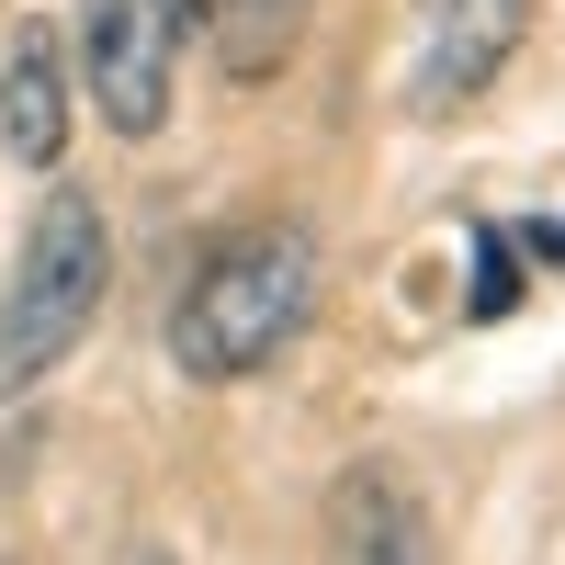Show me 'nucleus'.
Instances as JSON below:
<instances>
[{"label": "nucleus", "mask_w": 565, "mask_h": 565, "mask_svg": "<svg viewBox=\"0 0 565 565\" xmlns=\"http://www.w3.org/2000/svg\"><path fill=\"white\" fill-rule=\"evenodd\" d=\"M103 295H114V226L90 193L57 181L23 226V249H12V282H0V396H34L90 340Z\"/></svg>", "instance_id": "obj_2"}, {"label": "nucleus", "mask_w": 565, "mask_h": 565, "mask_svg": "<svg viewBox=\"0 0 565 565\" xmlns=\"http://www.w3.org/2000/svg\"><path fill=\"white\" fill-rule=\"evenodd\" d=\"M306 317H317V238L295 215L226 226L170 295V362L193 385H249L306 340Z\"/></svg>", "instance_id": "obj_1"}, {"label": "nucleus", "mask_w": 565, "mask_h": 565, "mask_svg": "<svg viewBox=\"0 0 565 565\" xmlns=\"http://www.w3.org/2000/svg\"><path fill=\"white\" fill-rule=\"evenodd\" d=\"M193 23L215 34V57L226 79H282V57H295V34H306V0H193Z\"/></svg>", "instance_id": "obj_7"}, {"label": "nucleus", "mask_w": 565, "mask_h": 565, "mask_svg": "<svg viewBox=\"0 0 565 565\" xmlns=\"http://www.w3.org/2000/svg\"><path fill=\"white\" fill-rule=\"evenodd\" d=\"M125 565H170V554H125Z\"/></svg>", "instance_id": "obj_9"}, {"label": "nucleus", "mask_w": 565, "mask_h": 565, "mask_svg": "<svg viewBox=\"0 0 565 565\" xmlns=\"http://www.w3.org/2000/svg\"><path fill=\"white\" fill-rule=\"evenodd\" d=\"M181 34H193V0H79V79H90V103H103L114 136H159L170 125Z\"/></svg>", "instance_id": "obj_3"}, {"label": "nucleus", "mask_w": 565, "mask_h": 565, "mask_svg": "<svg viewBox=\"0 0 565 565\" xmlns=\"http://www.w3.org/2000/svg\"><path fill=\"white\" fill-rule=\"evenodd\" d=\"M463 249H476V295H463V306H476V317H509V295H521V271H509V238H498V226H476Z\"/></svg>", "instance_id": "obj_8"}, {"label": "nucleus", "mask_w": 565, "mask_h": 565, "mask_svg": "<svg viewBox=\"0 0 565 565\" xmlns=\"http://www.w3.org/2000/svg\"><path fill=\"white\" fill-rule=\"evenodd\" d=\"M328 565H441V532L418 509L407 463L362 452V463L328 476Z\"/></svg>", "instance_id": "obj_5"}, {"label": "nucleus", "mask_w": 565, "mask_h": 565, "mask_svg": "<svg viewBox=\"0 0 565 565\" xmlns=\"http://www.w3.org/2000/svg\"><path fill=\"white\" fill-rule=\"evenodd\" d=\"M0 148H12V170L68 159V45H57V23H23L12 57H0Z\"/></svg>", "instance_id": "obj_6"}, {"label": "nucleus", "mask_w": 565, "mask_h": 565, "mask_svg": "<svg viewBox=\"0 0 565 565\" xmlns=\"http://www.w3.org/2000/svg\"><path fill=\"white\" fill-rule=\"evenodd\" d=\"M521 34H532V0H418V23H407V114L418 125L476 114L498 90V68L521 57Z\"/></svg>", "instance_id": "obj_4"}]
</instances>
